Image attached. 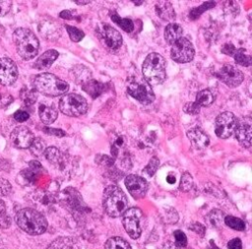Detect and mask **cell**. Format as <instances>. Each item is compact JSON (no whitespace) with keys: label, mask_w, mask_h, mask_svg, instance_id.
Here are the masks:
<instances>
[{"label":"cell","mask_w":252,"mask_h":249,"mask_svg":"<svg viewBox=\"0 0 252 249\" xmlns=\"http://www.w3.org/2000/svg\"><path fill=\"white\" fill-rule=\"evenodd\" d=\"M15 220L21 229L32 235L41 234L47 228L46 218L39 212L31 208L20 210Z\"/></svg>","instance_id":"6da1fadb"},{"label":"cell","mask_w":252,"mask_h":249,"mask_svg":"<svg viewBox=\"0 0 252 249\" xmlns=\"http://www.w3.org/2000/svg\"><path fill=\"white\" fill-rule=\"evenodd\" d=\"M102 206L108 216L116 218L123 216L128 210V200L120 187L109 185L103 192Z\"/></svg>","instance_id":"7a4b0ae2"},{"label":"cell","mask_w":252,"mask_h":249,"mask_svg":"<svg viewBox=\"0 0 252 249\" xmlns=\"http://www.w3.org/2000/svg\"><path fill=\"white\" fill-rule=\"evenodd\" d=\"M13 39L18 54L25 60L32 59L39 49V42L35 34L29 29L20 28L14 31Z\"/></svg>","instance_id":"3957f363"},{"label":"cell","mask_w":252,"mask_h":249,"mask_svg":"<svg viewBox=\"0 0 252 249\" xmlns=\"http://www.w3.org/2000/svg\"><path fill=\"white\" fill-rule=\"evenodd\" d=\"M166 62L158 53H150L142 66V72L146 82L151 85H160L166 79Z\"/></svg>","instance_id":"277c9868"},{"label":"cell","mask_w":252,"mask_h":249,"mask_svg":"<svg viewBox=\"0 0 252 249\" xmlns=\"http://www.w3.org/2000/svg\"><path fill=\"white\" fill-rule=\"evenodd\" d=\"M34 89L47 96H58L67 93L69 84L51 73H42L33 80Z\"/></svg>","instance_id":"5b68a950"},{"label":"cell","mask_w":252,"mask_h":249,"mask_svg":"<svg viewBox=\"0 0 252 249\" xmlns=\"http://www.w3.org/2000/svg\"><path fill=\"white\" fill-rule=\"evenodd\" d=\"M59 109L68 116H80L87 112L88 102L86 98L78 93L64 94L59 101Z\"/></svg>","instance_id":"8992f818"},{"label":"cell","mask_w":252,"mask_h":249,"mask_svg":"<svg viewBox=\"0 0 252 249\" xmlns=\"http://www.w3.org/2000/svg\"><path fill=\"white\" fill-rule=\"evenodd\" d=\"M127 93L143 104H150L155 99V93L152 87L144 80L133 79L128 82Z\"/></svg>","instance_id":"52a82bcc"},{"label":"cell","mask_w":252,"mask_h":249,"mask_svg":"<svg viewBox=\"0 0 252 249\" xmlns=\"http://www.w3.org/2000/svg\"><path fill=\"white\" fill-rule=\"evenodd\" d=\"M238 119L232 112L225 111L220 113L216 119L215 132L219 138L226 139L234 134Z\"/></svg>","instance_id":"ba28073f"},{"label":"cell","mask_w":252,"mask_h":249,"mask_svg":"<svg viewBox=\"0 0 252 249\" xmlns=\"http://www.w3.org/2000/svg\"><path fill=\"white\" fill-rule=\"evenodd\" d=\"M195 55V49L190 40L185 37L177 39L171 47L170 56L177 63L190 62Z\"/></svg>","instance_id":"9c48e42d"},{"label":"cell","mask_w":252,"mask_h":249,"mask_svg":"<svg viewBox=\"0 0 252 249\" xmlns=\"http://www.w3.org/2000/svg\"><path fill=\"white\" fill-rule=\"evenodd\" d=\"M142 217V213L138 208H132L127 210L123 214L122 223L129 234V236L133 239L139 238L142 232L141 226H140V218Z\"/></svg>","instance_id":"30bf717a"},{"label":"cell","mask_w":252,"mask_h":249,"mask_svg":"<svg viewBox=\"0 0 252 249\" xmlns=\"http://www.w3.org/2000/svg\"><path fill=\"white\" fill-rule=\"evenodd\" d=\"M216 76L227 87L236 88L244 80L243 73L236 67L230 64H224L216 73Z\"/></svg>","instance_id":"8fae6325"},{"label":"cell","mask_w":252,"mask_h":249,"mask_svg":"<svg viewBox=\"0 0 252 249\" xmlns=\"http://www.w3.org/2000/svg\"><path fill=\"white\" fill-rule=\"evenodd\" d=\"M18 78V68L15 62L8 58H0V84L3 86H10Z\"/></svg>","instance_id":"7c38bea8"},{"label":"cell","mask_w":252,"mask_h":249,"mask_svg":"<svg viewBox=\"0 0 252 249\" xmlns=\"http://www.w3.org/2000/svg\"><path fill=\"white\" fill-rule=\"evenodd\" d=\"M124 182L132 197L135 199H141L145 197L149 188V184L143 177L131 174L125 178Z\"/></svg>","instance_id":"4fadbf2b"},{"label":"cell","mask_w":252,"mask_h":249,"mask_svg":"<svg viewBox=\"0 0 252 249\" xmlns=\"http://www.w3.org/2000/svg\"><path fill=\"white\" fill-rule=\"evenodd\" d=\"M99 35L104 44L111 50H117L122 44V36L120 32L108 24L101 25V28H99Z\"/></svg>","instance_id":"5bb4252c"},{"label":"cell","mask_w":252,"mask_h":249,"mask_svg":"<svg viewBox=\"0 0 252 249\" xmlns=\"http://www.w3.org/2000/svg\"><path fill=\"white\" fill-rule=\"evenodd\" d=\"M34 136L32 132L26 126H18L11 133V142L12 144L20 149L30 148Z\"/></svg>","instance_id":"9a60e30c"},{"label":"cell","mask_w":252,"mask_h":249,"mask_svg":"<svg viewBox=\"0 0 252 249\" xmlns=\"http://www.w3.org/2000/svg\"><path fill=\"white\" fill-rule=\"evenodd\" d=\"M251 131L252 119L250 116H246L238 120L234 134L239 144L245 148H249L251 146Z\"/></svg>","instance_id":"2e32d148"},{"label":"cell","mask_w":252,"mask_h":249,"mask_svg":"<svg viewBox=\"0 0 252 249\" xmlns=\"http://www.w3.org/2000/svg\"><path fill=\"white\" fill-rule=\"evenodd\" d=\"M187 137L198 149L206 148L210 144V139L208 135L200 127H194L189 129L187 132Z\"/></svg>","instance_id":"e0dca14e"},{"label":"cell","mask_w":252,"mask_h":249,"mask_svg":"<svg viewBox=\"0 0 252 249\" xmlns=\"http://www.w3.org/2000/svg\"><path fill=\"white\" fill-rule=\"evenodd\" d=\"M59 53L57 50L55 49H49L47 51H45L44 53H42L34 62V68L39 69V70H43V69H47L49 68L53 62L57 59Z\"/></svg>","instance_id":"ac0fdd59"},{"label":"cell","mask_w":252,"mask_h":249,"mask_svg":"<svg viewBox=\"0 0 252 249\" xmlns=\"http://www.w3.org/2000/svg\"><path fill=\"white\" fill-rule=\"evenodd\" d=\"M47 249H81V245L75 238L64 236L56 238Z\"/></svg>","instance_id":"d6986e66"},{"label":"cell","mask_w":252,"mask_h":249,"mask_svg":"<svg viewBox=\"0 0 252 249\" xmlns=\"http://www.w3.org/2000/svg\"><path fill=\"white\" fill-rule=\"evenodd\" d=\"M182 31H183L180 25L175 23L168 24L164 29V39L166 40L167 43L172 45L177 39L181 37Z\"/></svg>","instance_id":"ffe728a7"},{"label":"cell","mask_w":252,"mask_h":249,"mask_svg":"<svg viewBox=\"0 0 252 249\" xmlns=\"http://www.w3.org/2000/svg\"><path fill=\"white\" fill-rule=\"evenodd\" d=\"M38 115L40 120L44 124H51L57 118V111L52 106H48L45 104H40L38 107Z\"/></svg>","instance_id":"44dd1931"},{"label":"cell","mask_w":252,"mask_h":249,"mask_svg":"<svg viewBox=\"0 0 252 249\" xmlns=\"http://www.w3.org/2000/svg\"><path fill=\"white\" fill-rule=\"evenodd\" d=\"M156 10H157V14L158 15V17H160L162 20L169 21V20L175 18L174 9L172 8V6L169 2L157 3Z\"/></svg>","instance_id":"7402d4cb"},{"label":"cell","mask_w":252,"mask_h":249,"mask_svg":"<svg viewBox=\"0 0 252 249\" xmlns=\"http://www.w3.org/2000/svg\"><path fill=\"white\" fill-rule=\"evenodd\" d=\"M215 99V95L212 91L210 90H202L196 95V100L194 101L200 107L208 106L213 103Z\"/></svg>","instance_id":"603a6c76"},{"label":"cell","mask_w":252,"mask_h":249,"mask_svg":"<svg viewBox=\"0 0 252 249\" xmlns=\"http://www.w3.org/2000/svg\"><path fill=\"white\" fill-rule=\"evenodd\" d=\"M83 90L94 98L102 93L103 85L101 83L97 82V81H94V80L93 81H88L83 86Z\"/></svg>","instance_id":"cb8c5ba5"},{"label":"cell","mask_w":252,"mask_h":249,"mask_svg":"<svg viewBox=\"0 0 252 249\" xmlns=\"http://www.w3.org/2000/svg\"><path fill=\"white\" fill-rule=\"evenodd\" d=\"M110 17H111V20L126 32H131L134 31V23L132 22V20L128 18H121L116 13H111Z\"/></svg>","instance_id":"d4e9b609"},{"label":"cell","mask_w":252,"mask_h":249,"mask_svg":"<svg viewBox=\"0 0 252 249\" xmlns=\"http://www.w3.org/2000/svg\"><path fill=\"white\" fill-rule=\"evenodd\" d=\"M233 58H234V61L241 65V66H245V67H249L251 66V56L249 54L246 53V50L244 48H238L234 51L233 53Z\"/></svg>","instance_id":"484cf974"},{"label":"cell","mask_w":252,"mask_h":249,"mask_svg":"<svg viewBox=\"0 0 252 249\" xmlns=\"http://www.w3.org/2000/svg\"><path fill=\"white\" fill-rule=\"evenodd\" d=\"M104 248L105 249H131V246L126 240H124L121 237H111L106 241Z\"/></svg>","instance_id":"4316f807"},{"label":"cell","mask_w":252,"mask_h":249,"mask_svg":"<svg viewBox=\"0 0 252 249\" xmlns=\"http://www.w3.org/2000/svg\"><path fill=\"white\" fill-rule=\"evenodd\" d=\"M207 220L211 226L218 227L223 220V214L220 210H214L207 216Z\"/></svg>","instance_id":"83f0119b"},{"label":"cell","mask_w":252,"mask_h":249,"mask_svg":"<svg viewBox=\"0 0 252 249\" xmlns=\"http://www.w3.org/2000/svg\"><path fill=\"white\" fill-rule=\"evenodd\" d=\"M224 222L227 226L231 227L235 230H244L245 229V222L239 218L232 216H227L224 218Z\"/></svg>","instance_id":"f1b7e54d"},{"label":"cell","mask_w":252,"mask_h":249,"mask_svg":"<svg viewBox=\"0 0 252 249\" xmlns=\"http://www.w3.org/2000/svg\"><path fill=\"white\" fill-rule=\"evenodd\" d=\"M215 5H216V2H212V1H210V2H205V3H203L201 6L192 9L191 12H190V14H189V17H190L192 20H195V19H197L200 15H202L204 12H206L207 10H209V9H211V8H213V7H215Z\"/></svg>","instance_id":"f546056e"},{"label":"cell","mask_w":252,"mask_h":249,"mask_svg":"<svg viewBox=\"0 0 252 249\" xmlns=\"http://www.w3.org/2000/svg\"><path fill=\"white\" fill-rule=\"evenodd\" d=\"M11 224V218L7 214L6 205L5 203L0 199V228L5 229L8 228Z\"/></svg>","instance_id":"4dcf8cb0"},{"label":"cell","mask_w":252,"mask_h":249,"mask_svg":"<svg viewBox=\"0 0 252 249\" xmlns=\"http://www.w3.org/2000/svg\"><path fill=\"white\" fill-rule=\"evenodd\" d=\"M44 154V156L47 160H49L50 162L52 163H55V162H58L60 160V157H61V153L59 152L58 149L54 148V147H49V148H46L43 152Z\"/></svg>","instance_id":"1f68e13d"},{"label":"cell","mask_w":252,"mask_h":249,"mask_svg":"<svg viewBox=\"0 0 252 249\" xmlns=\"http://www.w3.org/2000/svg\"><path fill=\"white\" fill-rule=\"evenodd\" d=\"M30 151L32 155L34 156H40L41 154H43L44 150H45V144L44 142L39 139V138H34V140L32 141V145L30 146Z\"/></svg>","instance_id":"d6a6232c"},{"label":"cell","mask_w":252,"mask_h":249,"mask_svg":"<svg viewBox=\"0 0 252 249\" xmlns=\"http://www.w3.org/2000/svg\"><path fill=\"white\" fill-rule=\"evenodd\" d=\"M66 30L69 33V36H70L71 40H73L75 42L80 41L85 35V33L81 30H79L75 27H72V26H66Z\"/></svg>","instance_id":"836d02e7"},{"label":"cell","mask_w":252,"mask_h":249,"mask_svg":"<svg viewBox=\"0 0 252 249\" xmlns=\"http://www.w3.org/2000/svg\"><path fill=\"white\" fill-rule=\"evenodd\" d=\"M193 185V179L190 173L184 172L180 179V189L183 191H188L192 188Z\"/></svg>","instance_id":"e575fe53"},{"label":"cell","mask_w":252,"mask_h":249,"mask_svg":"<svg viewBox=\"0 0 252 249\" xmlns=\"http://www.w3.org/2000/svg\"><path fill=\"white\" fill-rule=\"evenodd\" d=\"M174 238H175V242L174 244L180 249L182 247H185L187 245V237L185 235V233L181 230H175L174 233Z\"/></svg>","instance_id":"d590c367"},{"label":"cell","mask_w":252,"mask_h":249,"mask_svg":"<svg viewBox=\"0 0 252 249\" xmlns=\"http://www.w3.org/2000/svg\"><path fill=\"white\" fill-rule=\"evenodd\" d=\"M21 96L26 104H32L36 99V94L32 90H23L21 93Z\"/></svg>","instance_id":"8d00e7d4"},{"label":"cell","mask_w":252,"mask_h":249,"mask_svg":"<svg viewBox=\"0 0 252 249\" xmlns=\"http://www.w3.org/2000/svg\"><path fill=\"white\" fill-rule=\"evenodd\" d=\"M158 166V158L156 157V156H154V157L151 158L150 162H149L148 165L145 167V172L151 177V176H153V175L155 174V172H156Z\"/></svg>","instance_id":"74e56055"},{"label":"cell","mask_w":252,"mask_h":249,"mask_svg":"<svg viewBox=\"0 0 252 249\" xmlns=\"http://www.w3.org/2000/svg\"><path fill=\"white\" fill-rule=\"evenodd\" d=\"M13 101V96L7 92L0 90V107H5Z\"/></svg>","instance_id":"f35d334b"},{"label":"cell","mask_w":252,"mask_h":249,"mask_svg":"<svg viewBox=\"0 0 252 249\" xmlns=\"http://www.w3.org/2000/svg\"><path fill=\"white\" fill-rule=\"evenodd\" d=\"M200 106L197 105L195 102H187L184 107H183V110L184 112L188 113V114H192V115H195L197 113H199L200 111Z\"/></svg>","instance_id":"ab89813d"},{"label":"cell","mask_w":252,"mask_h":249,"mask_svg":"<svg viewBox=\"0 0 252 249\" xmlns=\"http://www.w3.org/2000/svg\"><path fill=\"white\" fill-rule=\"evenodd\" d=\"M11 184L6 180L0 178V197L7 196L11 192Z\"/></svg>","instance_id":"60d3db41"},{"label":"cell","mask_w":252,"mask_h":249,"mask_svg":"<svg viewBox=\"0 0 252 249\" xmlns=\"http://www.w3.org/2000/svg\"><path fill=\"white\" fill-rule=\"evenodd\" d=\"M12 8V2L9 0H0V17L5 16Z\"/></svg>","instance_id":"b9f144b4"},{"label":"cell","mask_w":252,"mask_h":249,"mask_svg":"<svg viewBox=\"0 0 252 249\" xmlns=\"http://www.w3.org/2000/svg\"><path fill=\"white\" fill-rule=\"evenodd\" d=\"M30 115L28 112L24 111V110H18L14 113V118L16 121L18 122H24V121H27L29 119Z\"/></svg>","instance_id":"7bdbcfd3"},{"label":"cell","mask_w":252,"mask_h":249,"mask_svg":"<svg viewBox=\"0 0 252 249\" xmlns=\"http://www.w3.org/2000/svg\"><path fill=\"white\" fill-rule=\"evenodd\" d=\"M43 131L48 134V135H52V136H56V137H63L65 136V132L61 129H55V128H48V127H44Z\"/></svg>","instance_id":"ee69618b"},{"label":"cell","mask_w":252,"mask_h":249,"mask_svg":"<svg viewBox=\"0 0 252 249\" xmlns=\"http://www.w3.org/2000/svg\"><path fill=\"white\" fill-rule=\"evenodd\" d=\"M228 249H242V243L239 238H233L227 242Z\"/></svg>","instance_id":"f6af8a7d"},{"label":"cell","mask_w":252,"mask_h":249,"mask_svg":"<svg viewBox=\"0 0 252 249\" xmlns=\"http://www.w3.org/2000/svg\"><path fill=\"white\" fill-rule=\"evenodd\" d=\"M190 229H192L193 231H195L196 233L200 234V235H204L205 233V226L203 224H201L200 222H196V223H193L191 226H190Z\"/></svg>","instance_id":"bcb514c9"},{"label":"cell","mask_w":252,"mask_h":249,"mask_svg":"<svg viewBox=\"0 0 252 249\" xmlns=\"http://www.w3.org/2000/svg\"><path fill=\"white\" fill-rule=\"evenodd\" d=\"M221 50H222V53L228 54V55L232 56L233 53H234V51L236 50V48H235V47L233 46V44H231V43H225Z\"/></svg>","instance_id":"7dc6e473"},{"label":"cell","mask_w":252,"mask_h":249,"mask_svg":"<svg viewBox=\"0 0 252 249\" xmlns=\"http://www.w3.org/2000/svg\"><path fill=\"white\" fill-rule=\"evenodd\" d=\"M60 18H63V19H66V20H69V19H72L73 18V13L69 10H64L62 11L60 14H59Z\"/></svg>","instance_id":"c3c4849f"},{"label":"cell","mask_w":252,"mask_h":249,"mask_svg":"<svg viewBox=\"0 0 252 249\" xmlns=\"http://www.w3.org/2000/svg\"><path fill=\"white\" fill-rule=\"evenodd\" d=\"M159 249H179L173 242H167L164 245H162Z\"/></svg>","instance_id":"681fc988"},{"label":"cell","mask_w":252,"mask_h":249,"mask_svg":"<svg viewBox=\"0 0 252 249\" xmlns=\"http://www.w3.org/2000/svg\"><path fill=\"white\" fill-rule=\"evenodd\" d=\"M166 181H167L169 184H173V183L175 182V177H174V175L169 174V175L166 177Z\"/></svg>","instance_id":"f907efd6"},{"label":"cell","mask_w":252,"mask_h":249,"mask_svg":"<svg viewBox=\"0 0 252 249\" xmlns=\"http://www.w3.org/2000/svg\"><path fill=\"white\" fill-rule=\"evenodd\" d=\"M91 1H75V3H78V4H81V5H84V4H88L90 3Z\"/></svg>","instance_id":"816d5d0a"},{"label":"cell","mask_w":252,"mask_h":249,"mask_svg":"<svg viewBox=\"0 0 252 249\" xmlns=\"http://www.w3.org/2000/svg\"><path fill=\"white\" fill-rule=\"evenodd\" d=\"M211 245H212V247H213L212 249H219V248H218V247L215 245V243H214L213 241H211Z\"/></svg>","instance_id":"f5cc1de1"}]
</instances>
